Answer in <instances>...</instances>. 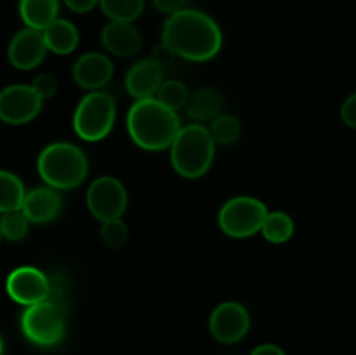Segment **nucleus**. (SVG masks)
I'll return each instance as SVG.
<instances>
[{
  "label": "nucleus",
  "mask_w": 356,
  "mask_h": 355,
  "mask_svg": "<svg viewBox=\"0 0 356 355\" xmlns=\"http://www.w3.org/2000/svg\"><path fill=\"white\" fill-rule=\"evenodd\" d=\"M162 42L188 61H207L221 51L222 33L209 14L188 7L167 17Z\"/></svg>",
  "instance_id": "obj_1"
},
{
  "label": "nucleus",
  "mask_w": 356,
  "mask_h": 355,
  "mask_svg": "<svg viewBox=\"0 0 356 355\" xmlns=\"http://www.w3.org/2000/svg\"><path fill=\"white\" fill-rule=\"evenodd\" d=\"M127 131L139 148L160 152L170 148L181 131V120L177 111L167 108L156 97H149L132 104L127 115Z\"/></svg>",
  "instance_id": "obj_2"
},
{
  "label": "nucleus",
  "mask_w": 356,
  "mask_h": 355,
  "mask_svg": "<svg viewBox=\"0 0 356 355\" xmlns=\"http://www.w3.org/2000/svg\"><path fill=\"white\" fill-rule=\"evenodd\" d=\"M214 153L216 141L211 131L202 124H190L181 127L170 145V162L177 174L195 180L211 169Z\"/></svg>",
  "instance_id": "obj_3"
},
{
  "label": "nucleus",
  "mask_w": 356,
  "mask_h": 355,
  "mask_svg": "<svg viewBox=\"0 0 356 355\" xmlns=\"http://www.w3.org/2000/svg\"><path fill=\"white\" fill-rule=\"evenodd\" d=\"M37 169L47 187L56 190H72L86 180L89 162L79 146L59 141L42 150Z\"/></svg>",
  "instance_id": "obj_4"
},
{
  "label": "nucleus",
  "mask_w": 356,
  "mask_h": 355,
  "mask_svg": "<svg viewBox=\"0 0 356 355\" xmlns=\"http://www.w3.org/2000/svg\"><path fill=\"white\" fill-rule=\"evenodd\" d=\"M23 334L38 347H54L66 334V306L51 291L45 301L26 306L21 315Z\"/></svg>",
  "instance_id": "obj_5"
},
{
  "label": "nucleus",
  "mask_w": 356,
  "mask_h": 355,
  "mask_svg": "<svg viewBox=\"0 0 356 355\" xmlns=\"http://www.w3.org/2000/svg\"><path fill=\"white\" fill-rule=\"evenodd\" d=\"M115 118V97L104 90H92L80 100L73 115V129L86 141H101L111 132Z\"/></svg>",
  "instance_id": "obj_6"
},
{
  "label": "nucleus",
  "mask_w": 356,
  "mask_h": 355,
  "mask_svg": "<svg viewBox=\"0 0 356 355\" xmlns=\"http://www.w3.org/2000/svg\"><path fill=\"white\" fill-rule=\"evenodd\" d=\"M268 216L266 205L254 197H235L219 211V226L233 239H245L261 232Z\"/></svg>",
  "instance_id": "obj_7"
},
{
  "label": "nucleus",
  "mask_w": 356,
  "mask_h": 355,
  "mask_svg": "<svg viewBox=\"0 0 356 355\" xmlns=\"http://www.w3.org/2000/svg\"><path fill=\"white\" fill-rule=\"evenodd\" d=\"M87 207L101 223L120 219L127 209V191L124 183L113 176H101L87 190Z\"/></svg>",
  "instance_id": "obj_8"
},
{
  "label": "nucleus",
  "mask_w": 356,
  "mask_h": 355,
  "mask_svg": "<svg viewBox=\"0 0 356 355\" xmlns=\"http://www.w3.org/2000/svg\"><path fill=\"white\" fill-rule=\"evenodd\" d=\"M42 101L31 86L6 87L0 90V120L10 125L28 124L40 113Z\"/></svg>",
  "instance_id": "obj_9"
},
{
  "label": "nucleus",
  "mask_w": 356,
  "mask_h": 355,
  "mask_svg": "<svg viewBox=\"0 0 356 355\" xmlns=\"http://www.w3.org/2000/svg\"><path fill=\"white\" fill-rule=\"evenodd\" d=\"M7 294L24 306L37 305L51 296L52 284L44 271L33 267H19L10 271L6 282Z\"/></svg>",
  "instance_id": "obj_10"
},
{
  "label": "nucleus",
  "mask_w": 356,
  "mask_h": 355,
  "mask_svg": "<svg viewBox=\"0 0 356 355\" xmlns=\"http://www.w3.org/2000/svg\"><path fill=\"white\" fill-rule=\"evenodd\" d=\"M211 333L219 343L232 345L243 340L250 329L249 310L236 301H225L214 308L209 319Z\"/></svg>",
  "instance_id": "obj_11"
},
{
  "label": "nucleus",
  "mask_w": 356,
  "mask_h": 355,
  "mask_svg": "<svg viewBox=\"0 0 356 355\" xmlns=\"http://www.w3.org/2000/svg\"><path fill=\"white\" fill-rule=\"evenodd\" d=\"M47 44H45L44 31L24 28L17 31L9 44V61L17 70H33L35 66L44 61L47 54Z\"/></svg>",
  "instance_id": "obj_12"
},
{
  "label": "nucleus",
  "mask_w": 356,
  "mask_h": 355,
  "mask_svg": "<svg viewBox=\"0 0 356 355\" xmlns=\"http://www.w3.org/2000/svg\"><path fill=\"white\" fill-rule=\"evenodd\" d=\"M113 77V63L103 52H87L76 59L73 66V79L80 87L99 90Z\"/></svg>",
  "instance_id": "obj_13"
},
{
  "label": "nucleus",
  "mask_w": 356,
  "mask_h": 355,
  "mask_svg": "<svg viewBox=\"0 0 356 355\" xmlns=\"http://www.w3.org/2000/svg\"><path fill=\"white\" fill-rule=\"evenodd\" d=\"M104 49L118 58H132L143 47V37L132 23L110 21L101 31Z\"/></svg>",
  "instance_id": "obj_14"
},
{
  "label": "nucleus",
  "mask_w": 356,
  "mask_h": 355,
  "mask_svg": "<svg viewBox=\"0 0 356 355\" xmlns=\"http://www.w3.org/2000/svg\"><path fill=\"white\" fill-rule=\"evenodd\" d=\"M163 70L152 59H143L136 63L125 77V89L134 97L139 100H149L156 96L160 86H162Z\"/></svg>",
  "instance_id": "obj_15"
},
{
  "label": "nucleus",
  "mask_w": 356,
  "mask_h": 355,
  "mask_svg": "<svg viewBox=\"0 0 356 355\" xmlns=\"http://www.w3.org/2000/svg\"><path fill=\"white\" fill-rule=\"evenodd\" d=\"M61 205L63 200L56 188L40 187L28 191L21 211L31 223H47L59 214Z\"/></svg>",
  "instance_id": "obj_16"
},
{
  "label": "nucleus",
  "mask_w": 356,
  "mask_h": 355,
  "mask_svg": "<svg viewBox=\"0 0 356 355\" xmlns=\"http://www.w3.org/2000/svg\"><path fill=\"white\" fill-rule=\"evenodd\" d=\"M44 38L49 51L59 56H66L75 51L76 45H79L80 35L72 21L58 17L54 23L45 28Z\"/></svg>",
  "instance_id": "obj_17"
},
{
  "label": "nucleus",
  "mask_w": 356,
  "mask_h": 355,
  "mask_svg": "<svg viewBox=\"0 0 356 355\" xmlns=\"http://www.w3.org/2000/svg\"><path fill=\"white\" fill-rule=\"evenodd\" d=\"M59 0H19V16L28 28L44 31L58 19Z\"/></svg>",
  "instance_id": "obj_18"
},
{
  "label": "nucleus",
  "mask_w": 356,
  "mask_h": 355,
  "mask_svg": "<svg viewBox=\"0 0 356 355\" xmlns=\"http://www.w3.org/2000/svg\"><path fill=\"white\" fill-rule=\"evenodd\" d=\"M222 106V100L216 90L212 89H200L190 96V101L186 104V111L193 120L205 122L214 120L219 115Z\"/></svg>",
  "instance_id": "obj_19"
},
{
  "label": "nucleus",
  "mask_w": 356,
  "mask_h": 355,
  "mask_svg": "<svg viewBox=\"0 0 356 355\" xmlns=\"http://www.w3.org/2000/svg\"><path fill=\"white\" fill-rule=\"evenodd\" d=\"M24 197L26 191L23 181L9 171H0V212L3 214V212L19 211L23 207Z\"/></svg>",
  "instance_id": "obj_20"
},
{
  "label": "nucleus",
  "mask_w": 356,
  "mask_h": 355,
  "mask_svg": "<svg viewBox=\"0 0 356 355\" xmlns=\"http://www.w3.org/2000/svg\"><path fill=\"white\" fill-rule=\"evenodd\" d=\"M99 7L110 21L134 23L145 10V0H99Z\"/></svg>",
  "instance_id": "obj_21"
},
{
  "label": "nucleus",
  "mask_w": 356,
  "mask_h": 355,
  "mask_svg": "<svg viewBox=\"0 0 356 355\" xmlns=\"http://www.w3.org/2000/svg\"><path fill=\"white\" fill-rule=\"evenodd\" d=\"M261 232L268 242L284 244L294 235V221H292L291 216L282 211L268 212Z\"/></svg>",
  "instance_id": "obj_22"
},
{
  "label": "nucleus",
  "mask_w": 356,
  "mask_h": 355,
  "mask_svg": "<svg viewBox=\"0 0 356 355\" xmlns=\"http://www.w3.org/2000/svg\"><path fill=\"white\" fill-rule=\"evenodd\" d=\"M209 131H211L216 145L228 146L233 145L235 141H238V138L242 136V124H240L238 118L233 117V115H218V117L212 120Z\"/></svg>",
  "instance_id": "obj_23"
},
{
  "label": "nucleus",
  "mask_w": 356,
  "mask_h": 355,
  "mask_svg": "<svg viewBox=\"0 0 356 355\" xmlns=\"http://www.w3.org/2000/svg\"><path fill=\"white\" fill-rule=\"evenodd\" d=\"M190 90L179 80H167L160 86L159 93H156V100L167 108L174 111H179L181 108H186L188 101H190Z\"/></svg>",
  "instance_id": "obj_24"
},
{
  "label": "nucleus",
  "mask_w": 356,
  "mask_h": 355,
  "mask_svg": "<svg viewBox=\"0 0 356 355\" xmlns=\"http://www.w3.org/2000/svg\"><path fill=\"white\" fill-rule=\"evenodd\" d=\"M28 223H30V219L24 216V212L21 209L19 211L3 212L2 218H0V226H2L3 237L7 240H13V242H17V240L26 237Z\"/></svg>",
  "instance_id": "obj_25"
},
{
  "label": "nucleus",
  "mask_w": 356,
  "mask_h": 355,
  "mask_svg": "<svg viewBox=\"0 0 356 355\" xmlns=\"http://www.w3.org/2000/svg\"><path fill=\"white\" fill-rule=\"evenodd\" d=\"M101 239L108 249H122L129 239L127 225L122 219L104 221L101 226Z\"/></svg>",
  "instance_id": "obj_26"
},
{
  "label": "nucleus",
  "mask_w": 356,
  "mask_h": 355,
  "mask_svg": "<svg viewBox=\"0 0 356 355\" xmlns=\"http://www.w3.org/2000/svg\"><path fill=\"white\" fill-rule=\"evenodd\" d=\"M31 87L35 89V93L42 97V100H49L56 94L58 90V79L51 73H40V75L35 77Z\"/></svg>",
  "instance_id": "obj_27"
},
{
  "label": "nucleus",
  "mask_w": 356,
  "mask_h": 355,
  "mask_svg": "<svg viewBox=\"0 0 356 355\" xmlns=\"http://www.w3.org/2000/svg\"><path fill=\"white\" fill-rule=\"evenodd\" d=\"M174 58H176V54H174L172 49L167 47V45L162 42V44H159L155 49H153L152 58L149 59H152V61H155L162 70H165L172 65Z\"/></svg>",
  "instance_id": "obj_28"
},
{
  "label": "nucleus",
  "mask_w": 356,
  "mask_h": 355,
  "mask_svg": "<svg viewBox=\"0 0 356 355\" xmlns=\"http://www.w3.org/2000/svg\"><path fill=\"white\" fill-rule=\"evenodd\" d=\"M191 0H152L153 7H155L156 10H160V13L163 14H176L179 13V10H184L188 9V3H190Z\"/></svg>",
  "instance_id": "obj_29"
},
{
  "label": "nucleus",
  "mask_w": 356,
  "mask_h": 355,
  "mask_svg": "<svg viewBox=\"0 0 356 355\" xmlns=\"http://www.w3.org/2000/svg\"><path fill=\"white\" fill-rule=\"evenodd\" d=\"M341 118L348 127L356 129V93L351 94L341 106Z\"/></svg>",
  "instance_id": "obj_30"
},
{
  "label": "nucleus",
  "mask_w": 356,
  "mask_h": 355,
  "mask_svg": "<svg viewBox=\"0 0 356 355\" xmlns=\"http://www.w3.org/2000/svg\"><path fill=\"white\" fill-rule=\"evenodd\" d=\"M70 10L76 14H86L92 10L94 7L99 6V0H63Z\"/></svg>",
  "instance_id": "obj_31"
},
{
  "label": "nucleus",
  "mask_w": 356,
  "mask_h": 355,
  "mask_svg": "<svg viewBox=\"0 0 356 355\" xmlns=\"http://www.w3.org/2000/svg\"><path fill=\"white\" fill-rule=\"evenodd\" d=\"M250 355H285V352L282 350L280 347H277V345L266 343V345H259L257 348H254V352Z\"/></svg>",
  "instance_id": "obj_32"
},
{
  "label": "nucleus",
  "mask_w": 356,
  "mask_h": 355,
  "mask_svg": "<svg viewBox=\"0 0 356 355\" xmlns=\"http://www.w3.org/2000/svg\"><path fill=\"white\" fill-rule=\"evenodd\" d=\"M0 355H3V343H2V338H0Z\"/></svg>",
  "instance_id": "obj_33"
},
{
  "label": "nucleus",
  "mask_w": 356,
  "mask_h": 355,
  "mask_svg": "<svg viewBox=\"0 0 356 355\" xmlns=\"http://www.w3.org/2000/svg\"><path fill=\"white\" fill-rule=\"evenodd\" d=\"M6 239V237H3V232H2V226H0V244H2V240Z\"/></svg>",
  "instance_id": "obj_34"
}]
</instances>
